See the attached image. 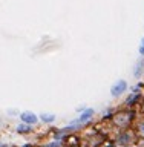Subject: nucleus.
<instances>
[{"instance_id":"obj_1","label":"nucleus","mask_w":144,"mask_h":147,"mask_svg":"<svg viewBox=\"0 0 144 147\" xmlns=\"http://www.w3.org/2000/svg\"><path fill=\"white\" fill-rule=\"evenodd\" d=\"M133 117H135V113H133V110H121V112L115 113L112 119L115 123V126L118 127H126L130 124V121L133 119Z\"/></svg>"},{"instance_id":"obj_2","label":"nucleus","mask_w":144,"mask_h":147,"mask_svg":"<svg viewBox=\"0 0 144 147\" xmlns=\"http://www.w3.org/2000/svg\"><path fill=\"white\" fill-rule=\"evenodd\" d=\"M126 89H127V83L124 80H120V81H117L112 86L110 94H112V96H120V95H123L124 92H126Z\"/></svg>"},{"instance_id":"obj_3","label":"nucleus","mask_w":144,"mask_h":147,"mask_svg":"<svg viewBox=\"0 0 144 147\" xmlns=\"http://www.w3.org/2000/svg\"><path fill=\"white\" fill-rule=\"evenodd\" d=\"M92 117H94V109H87V110H85V112L80 115V118L71 124V129H75V127H77V123H86V121H89Z\"/></svg>"},{"instance_id":"obj_4","label":"nucleus","mask_w":144,"mask_h":147,"mask_svg":"<svg viewBox=\"0 0 144 147\" xmlns=\"http://www.w3.org/2000/svg\"><path fill=\"white\" fill-rule=\"evenodd\" d=\"M20 119L25 124H35L37 121H39V118H37V115H34L32 112H23L22 115H20Z\"/></svg>"},{"instance_id":"obj_5","label":"nucleus","mask_w":144,"mask_h":147,"mask_svg":"<svg viewBox=\"0 0 144 147\" xmlns=\"http://www.w3.org/2000/svg\"><path fill=\"white\" fill-rule=\"evenodd\" d=\"M132 140V136H130V133H121V135L118 136V144H121V146H127L129 142H130Z\"/></svg>"},{"instance_id":"obj_6","label":"nucleus","mask_w":144,"mask_h":147,"mask_svg":"<svg viewBox=\"0 0 144 147\" xmlns=\"http://www.w3.org/2000/svg\"><path fill=\"white\" fill-rule=\"evenodd\" d=\"M143 67H144V63H143V61H137L135 69H133V75H135V77H140L141 74H143Z\"/></svg>"},{"instance_id":"obj_7","label":"nucleus","mask_w":144,"mask_h":147,"mask_svg":"<svg viewBox=\"0 0 144 147\" xmlns=\"http://www.w3.org/2000/svg\"><path fill=\"white\" fill-rule=\"evenodd\" d=\"M32 130V127L29 124H20V126H17V132L18 133H29Z\"/></svg>"},{"instance_id":"obj_8","label":"nucleus","mask_w":144,"mask_h":147,"mask_svg":"<svg viewBox=\"0 0 144 147\" xmlns=\"http://www.w3.org/2000/svg\"><path fill=\"white\" fill-rule=\"evenodd\" d=\"M41 121L43 123H52L54 119H55V115H52V113H41Z\"/></svg>"},{"instance_id":"obj_9","label":"nucleus","mask_w":144,"mask_h":147,"mask_svg":"<svg viewBox=\"0 0 144 147\" xmlns=\"http://www.w3.org/2000/svg\"><path fill=\"white\" fill-rule=\"evenodd\" d=\"M138 98H140V95H138V94H133V95H130V96H129V98L126 100V104H127V106L135 104L137 101H138Z\"/></svg>"},{"instance_id":"obj_10","label":"nucleus","mask_w":144,"mask_h":147,"mask_svg":"<svg viewBox=\"0 0 144 147\" xmlns=\"http://www.w3.org/2000/svg\"><path fill=\"white\" fill-rule=\"evenodd\" d=\"M43 147H60V142L54 141V142H49V144H46V146H43Z\"/></svg>"},{"instance_id":"obj_11","label":"nucleus","mask_w":144,"mask_h":147,"mask_svg":"<svg viewBox=\"0 0 144 147\" xmlns=\"http://www.w3.org/2000/svg\"><path fill=\"white\" fill-rule=\"evenodd\" d=\"M140 52H141V54H144V38H143V41H141V46H140Z\"/></svg>"},{"instance_id":"obj_12","label":"nucleus","mask_w":144,"mask_h":147,"mask_svg":"<svg viewBox=\"0 0 144 147\" xmlns=\"http://www.w3.org/2000/svg\"><path fill=\"white\" fill-rule=\"evenodd\" d=\"M140 129H141V132L144 133V123H141V124H140Z\"/></svg>"},{"instance_id":"obj_13","label":"nucleus","mask_w":144,"mask_h":147,"mask_svg":"<svg viewBox=\"0 0 144 147\" xmlns=\"http://www.w3.org/2000/svg\"><path fill=\"white\" fill-rule=\"evenodd\" d=\"M23 147H32V144H25V146H23Z\"/></svg>"},{"instance_id":"obj_14","label":"nucleus","mask_w":144,"mask_h":147,"mask_svg":"<svg viewBox=\"0 0 144 147\" xmlns=\"http://www.w3.org/2000/svg\"><path fill=\"white\" fill-rule=\"evenodd\" d=\"M107 147H114V146H112V144H110V146H107Z\"/></svg>"}]
</instances>
